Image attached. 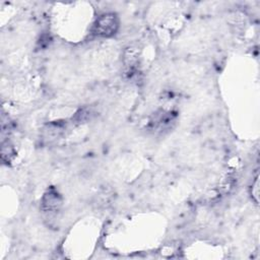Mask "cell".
I'll use <instances>...</instances> for the list:
<instances>
[{
    "instance_id": "cell-1",
    "label": "cell",
    "mask_w": 260,
    "mask_h": 260,
    "mask_svg": "<svg viewBox=\"0 0 260 260\" xmlns=\"http://www.w3.org/2000/svg\"><path fill=\"white\" fill-rule=\"evenodd\" d=\"M118 28V19L114 14L102 15L95 22L93 32L100 37H110Z\"/></svg>"
}]
</instances>
